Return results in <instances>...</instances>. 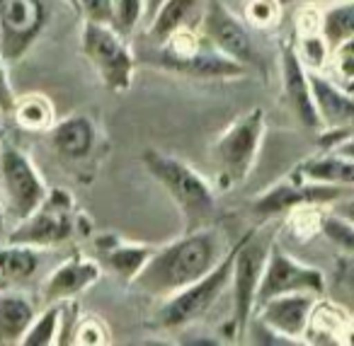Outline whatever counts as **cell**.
<instances>
[{
    "instance_id": "ffe728a7",
    "label": "cell",
    "mask_w": 354,
    "mask_h": 346,
    "mask_svg": "<svg viewBox=\"0 0 354 346\" xmlns=\"http://www.w3.org/2000/svg\"><path fill=\"white\" fill-rule=\"evenodd\" d=\"M294 175L308 182L330 186H354V157H347L337 151H323L320 155H310L294 170Z\"/></svg>"
},
{
    "instance_id": "4fadbf2b",
    "label": "cell",
    "mask_w": 354,
    "mask_h": 346,
    "mask_svg": "<svg viewBox=\"0 0 354 346\" xmlns=\"http://www.w3.org/2000/svg\"><path fill=\"white\" fill-rule=\"evenodd\" d=\"M342 196L339 186L318 184L308 182L299 175H291L289 180L277 182L274 186L265 189L255 201H252V213L260 218H272V215L286 213V211H299L313 204H330Z\"/></svg>"
},
{
    "instance_id": "d590c367",
    "label": "cell",
    "mask_w": 354,
    "mask_h": 346,
    "mask_svg": "<svg viewBox=\"0 0 354 346\" xmlns=\"http://www.w3.org/2000/svg\"><path fill=\"white\" fill-rule=\"evenodd\" d=\"M162 6V0H146V15H148V22H151V17L158 12V8Z\"/></svg>"
},
{
    "instance_id": "30bf717a",
    "label": "cell",
    "mask_w": 354,
    "mask_h": 346,
    "mask_svg": "<svg viewBox=\"0 0 354 346\" xmlns=\"http://www.w3.org/2000/svg\"><path fill=\"white\" fill-rule=\"evenodd\" d=\"M325 291H328V278H325V273L320 269L294 259L277 242L270 244L265 271H262V281L260 288H257L255 307L270 300V298L284 296V293H315V296H323Z\"/></svg>"
},
{
    "instance_id": "f546056e",
    "label": "cell",
    "mask_w": 354,
    "mask_h": 346,
    "mask_svg": "<svg viewBox=\"0 0 354 346\" xmlns=\"http://www.w3.org/2000/svg\"><path fill=\"white\" fill-rule=\"evenodd\" d=\"M73 8L83 15L85 22H97V25L112 27L114 0H75Z\"/></svg>"
},
{
    "instance_id": "8d00e7d4",
    "label": "cell",
    "mask_w": 354,
    "mask_h": 346,
    "mask_svg": "<svg viewBox=\"0 0 354 346\" xmlns=\"http://www.w3.org/2000/svg\"><path fill=\"white\" fill-rule=\"evenodd\" d=\"M6 223H8V218H6V206H3V201H0V235L6 233Z\"/></svg>"
},
{
    "instance_id": "7402d4cb",
    "label": "cell",
    "mask_w": 354,
    "mask_h": 346,
    "mask_svg": "<svg viewBox=\"0 0 354 346\" xmlns=\"http://www.w3.org/2000/svg\"><path fill=\"white\" fill-rule=\"evenodd\" d=\"M204 3L207 0H162V6L148 22V37L156 44L167 41L175 32L192 22V17L197 15L199 8H204Z\"/></svg>"
},
{
    "instance_id": "44dd1931",
    "label": "cell",
    "mask_w": 354,
    "mask_h": 346,
    "mask_svg": "<svg viewBox=\"0 0 354 346\" xmlns=\"http://www.w3.org/2000/svg\"><path fill=\"white\" fill-rule=\"evenodd\" d=\"M95 244L102 254V262L127 283L133 281V276L146 267L151 254L156 252L153 244H131L124 242L122 238H97Z\"/></svg>"
},
{
    "instance_id": "e575fe53",
    "label": "cell",
    "mask_w": 354,
    "mask_h": 346,
    "mask_svg": "<svg viewBox=\"0 0 354 346\" xmlns=\"http://www.w3.org/2000/svg\"><path fill=\"white\" fill-rule=\"evenodd\" d=\"M333 151H337V153H342V155H347V157H354V131L349 133L347 138H344L339 146H335Z\"/></svg>"
},
{
    "instance_id": "4dcf8cb0",
    "label": "cell",
    "mask_w": 354,
    "mask_h": 346,
    "mask_svg": "<svg viewBox=\"0 0 354 346\" xmlns=\"http://www.w3.org/2000/svg\"><path fill=\"white\" fill-rule=\"evenodd\" d=\"M335 288L354 307V254H342L335 269Z\"/></svg>"
},
{
    "instance_id": "74e56055",
    "label": "cell",
    "mask_w": 354,
    "mask_h": 346,
    "mask_svg": "<svg viewBox=\"0 0 354 346\" xmlns=\"http://www.w3.org/2000/svg\"><path fill=\"white\" fill-rule=\"evenodd\" d=\"M0 288H6V283H3V281H0Z\"/></svg>"
},
{
    "instance_id": "ac0fdd59",
    "label": "cell",
    "mask_w": 354,
    "mask_h": 346,
    "mask_svg": "<svg viewBox=\"0 0 354 346\" xmlns=\"http://www.w3.org/2000/svg\"><path fill=\"white\" fill-rule=\"evenodd\" d=\"M95 124L83 114H71V117L54 122L49 128V143L54 153L64 160H83L95 148Z\"/></svg>"
},
{
    "instance_id": "d6986e66",
    "label": "cell",
    "mask_w": 354,
    "mask_h": 346,
    "mask_svg": "<svg viewBox=\"0 0 354 346\" xmlns=\"http://www.w3.org/2000/svg\"><path fill=\"white\" fill-rule=\"evenodd\" d=\"M37 317L30 296L12 288H0V346L22 344V336Z\"/></svg>"
},
{
    "instance_id": "9a60e30c",
    "label": "cell",
    "mask_w": 354,
    "mask_h": 346,
    "mask_svg": "<svg viewBox=\"0 0 354 346\" xmlns=\"http://www.w3.org/2000/svg\"><path fill=\"white\" fill-rule=\"evenodd\" d=\"M279 68H281V85H284V99L289 104L291 114L304 128H318L320 117L315 109L313 90L306 64L301 61V54L296 46L284 41L279 49Z\"/></svg>"
},
{
    "instance_id": "7c38bea8",
    "label": "cell",
    "mask_w": 354,
    "mask_h": 346,
    "mask_svg": "<svg viewBox=\"0 0 354 346\" xmlns=\"http://www.w3.org/2000/svg\"><path fill=\"white\" fill-rule=\"evenodd\" d=\"M49 20L44 0H0V56L20 61L41 37Z\"/></svg>"
},
{
    "instance_id": "5b68a950",
    "label": "cell",
    "mask_w": 354,
    "mask_h": 346,
    "mask_svg": "<svg viewBox=\"0 0 354 346\" xmlns=\"http://www.w3.org/2000/svg\"><path fill=\"white\" fill-rule=\"evenodd\" d=\"M274 242L272 235L262 230H250L236 242V262H233V327L236 336H245L252 317H255L257 288L265 271L267 252Z\"/></svg>"
},
{
    "instance_id": "d6a6232c",
    "label": "cell",
    "mask_w": 354,
    "mask_h": 346,
    "mask_svg": "<svg viewBox=\"0 0 354 346\" xmlns=\"http://www.w3.org/2000/svg\"><path fill=\"white\" fill-rule=\"evenodd\" d=\"M78 344H104L102 336H107V331H102V325L97 320H85L78 325Z\"/></svg>"
},
{
    "instance_id": "8fae6325",
    "label": "cell",
    "mask_w": 354,
    "mask_h": 346,
    "mask_svg": "<svg viewBox=\"0 0 354 346\" xmlns=\"http://www.w3.org/2000/svg\"><path fill=\"white\" fill-rule=\"evenodd\" d=\"M156 64L165 70H172V73H183L187 78L202 80H231L245 75L248 70L245 66L228 59L226 54H221L214 46L204 49L197 41H192L189 46H183L175 37L162 41V49L158 51Z\"/></svg>"
},
{
    "instance_id": "1f68e13d",
    "label": "cell",
    "mask_w": 354,
    "mask_h": 346,
    "mask_svg": "<svg viewBox=\"0 0 354 346\" xmlns=\"http://www.w3.org/2000/svg\"><path fill=\"white\" fill-rule=\"evenodd\" d=\"M17 104V95L10 85V78H8V64L0 56V114H12Z\"/></svg>"
},
{
    "instance_id": "ba28073f",
    "label": "cell",
    "mask_w": 354,
    "mask_h": 346,
    "mask_svg": "<svg viewBox=\"0 0 354 346\" xmlns=\"http://www.w3.org/2000/svg\"><path fill=\"white\" fill-rule=\"evenodd\" d=\"M75 230L73 196L66 189H49L46 199L6 235L8 242L30 247H54L71 240Z\"/></svg>"
},
{
    "instance_id": "e0dca14e",
    "label": "cell",
    "mask_w": 354,
    "mask_h": 346,
    "mask_svg": "<svg viewBox=\"0 0 354 346\" xmlns=\"http://www.w3.org/2000/svg\"><path fill=\"white\" fill-rule=\"evenodd\" d=\"M315 109H318L320 126L325 128H354V93L339 83L323 78L320 73H310Z\"/></svg>"
},
{
    "instance_id": "5bb4252c",
    "label": "cell",
    "mask_w": 354,
    "mask_h": 346,
    "mask_svg": "<svg viewBox=\"0 0 354 346\" xmlns=\"http://www.w3.org/2000/svg\"><path fill=\"white\" fill-rule=\"evenodd\" d=\"M318 298L320 296L315 293H284V296L270 298L255 307L257 322L294 341L296 336H304L308 331L310 315L318 307Z\"/></svg>"
},
{
    "instance_id": "277c9868",
    "label": "cell",
    "mask_w": 354,
    "mask_h": 346,
    "mask_svg": "<svg viewBox=\"0 0 354 346\" xmlns=\"http://www.w3.org/2000/svg\"><path fill=\"white\" fill-rule=\"evenodd\" d=\"M265 138V109L255 107L238 117L214 143V160L218 167L221 189L241 186L250 177Z\"/></svg>"
},
{
    "instance_id": "836d02e7",
    "label": "cell",
    "mask_w": 354,
    "mask_h": 346,
    "mask_svg": "<svg viewBox=\"0 0 354 346\" xmlns=\"http://www.w3.org/2000/svg\"><path fill=\"white\" fill-rule=\"evenodd\" d=\"M333 213L339 215V218H344V220H349V223L354 225V196H352V199H347V201H339V199L335 201Z\"/></svg>"
},
{
    "instance_id": "f35d334b",
    "label": "cell",
    "mask_w": 354,
    "mask_h": 346,
    "mask_svg": "<svg viewBox=\"0 0 354 346\" xmlns=\"http://www.w3.org/2000/svg\"><path fill=\"white\" fill-rule=\"evenodd\" d=\"M68 3H71V6H75V0H68Z\"/></svg>"
},
{
    "instance_id": "4316f807",
    "label": "cell",
    "mask_w": 354,
    "mask_h": 346,
    "mask_svg": "<svg viewBox=\"0 0 354 346\" xmlns=\"http://www.w3.org/2000/svg\"><path fill=\"white\" fill-rule=\"evenodd\" d=\"M320 233L335 244V247L342 249V254H354V225L349 220L339 218L335 213L323 215L320 220Z\"/></svg>"
},
{
    "instance_id": "8992f818",
    "label": "cell",
    "mask_w": 354,
    "mask_h": 346,
    "mask_svg": "<svg viewBox=\"0 0 354 346\" xmlns=\"http://www.w3.org/2000/svg\"><path fill=\"white\" fill-rule=\"evenodd\" d=\"M80 51L90 61V66L95 68V73L100 75V80L109 93H127L131 88L136 59L129 49L127 37L114 32L109 25L83 22Z\"/></svg>"
},
{
    "instance_id": "2e32d148",
    "label": "cell",
    "mask_w": 354,
    "mask_h": 346,
    "mask_svg": "<svg viewBox=\"0 0 354 346\" xmlns=\"http://www.w3.org/2000/svg\"><path fill=\"white\" fill-rule=\"evenodd\" d=\"M100 264L95 259L88 257H71L68 262H64L61 267H56L54 271L46 276L44 286H41V300L49 302H64L73 300L75 296H80L83 291H88L90 286L100 281Z\"/></svg>"
},
{
    "instance_id": "cb8c5ba5",
    "label": "cell",
    "mask_w": 354,
    "mask_h": 346,
    "mask_svg": "<svg viewBox=\"0 0 354 346\" xmlns=\"http://www.w3.org/2000/svg\"><path fill=\"white\" fill-rule=\"evenodd\" d=\"M39 269V254L37 247L30 244L8 242L0 247V281L3 283H20L32 278Z\"/></svg>"
},
{
    "instance_id": "52a82bcc",
    "label": "cell",
    "mask_w": 354,
    "mask_h": 346,
    "mask_svg": "<svg viewBox=\"0 0 354 346\" xmlns=\"http://www.w3.org/2000/svg\"><path fill=\"white\" fill-rule=\"evenodd\" d=\"M0 182H3V196H6L3 199L6 218L12 225L25 220L49 194L44 177L37 172L27 153L10 143L0 146Z\"/></svg>"
},
{
    "instance_id": "83f0119b",
    "label": "cell",
    "mask_w": 354,
    "mask_h": 346,
    "mask_svg": "<svg viewBox=\"0 0 354 346\" xmlns=\"http://www.w3.org/2000/svg\"><path fill=\"white\" fill-rule=\"evenodd\" d=\"M143 15H146V0H114L112 30L129 37Z\"/></svg>"
},
{
    "instance_id": "3957f363",
    "label": "cell",
    "mask_w": 354,
    "mask_h": 346,
    "mask_svg": "<svg viewBox=\"0 0 354 346\" xmlns=\"http://www.w3.org/2000/svg\"><path fill=\"white\" fill-rule=\"evenodd\" d=\"M233 262H236V244L226 252V257L199 281L185 286L183 291L172 293L170 298L160 300V305L156 307L148 327L156 331H167V329H180V327L192 325L194 320L204 315L218 298L223 296L233 278Z\"/></svg>"
},
{
    "instance_id": "603a6c76",
    "label": "cell",
    "mask_w": 354,
    "mask_h": 346,
    "mask_svg": "<svg viewBox=\"0 0 354 346\" xmlns=\"http://www.w3.org/2000/svg\"><path fill=\"white\" fill-rule=\"evenodd\" d=\"M320 32L328 49L337 51L354 41V0H335V6L323 15Z\"/></svg>"
},
{
    "instance_id": "f1b7e54d",
    "label": "cell",
    "mask_w": 354,
    "mask_h": 346,
    "mask_svg": "<svg viewBox=\"0 0 354 346\" xmlns=\"http://www.w3.org/2000/svg\"><path fill=\"white\" fill-rule=\"evenodd\" d=\"M248 20L257 30H267L279 20V3L277 0H248Z\"/></svg>"
},
{
    "instance_id": "484cf974",
    "label": "cell",
    "mask_w": 354,
    "mask_h": 346,
    "mask_svg": "<svg viewBox=\"0 0 354 346\" xmlns=\"http://www.w3.org/2000/svg\"><path fill=\"white\" fill-rule=\"evenodd\" d=\"M61 334V302H49L44 312L32 320L30 329L22 336V346H51Z\"/></svg>"
},
{
    "instance_id": "d4e9b609",
    "label": "cell",
    "mask_w": 354,
    "mask_h": 346,
    "mask_svg": "<svg viewBox=\"0 0 354 346\" xmlns=\"http://www.w3.org/2000/svg\"><path fill=\"white\" fill-rule=\"evenodd\" d=\"M12 117L27 131H46L54 126V107L41 95H25L17 97V104L12 109Z\"/></svg>"
},
{
    "instance_id": "7a4b0ae2",
    "label": "cell",
    "mask_w": 354,
    "mask_h": 346,
    "mask_svg": "<svg viewBox=\"0 0 354 346\" xmlns=\"http://www.w3.org/2000/svg\"><path fill=\"white\" fill-rule=\"evenodd\" d=\"M148 175L167 191L172 204L180 209L187 230L207 228L216 215V196L214 189L197 170L175 155L160 151H146L141 157Z\"/></svg>"
},
{
    "instance_id": "6da1fadb",
    "label": "cell",
    "mask_w": 354,
    "mask_h": 346,
    "mask_svg": "<svg viewBox=\"0 0 354 346\" xmlns=\"http://www.w3.org/2000/svg\"><path fill=\"white\" fill-rule=\"evenodd\" d=\"M228 249L231 247L223 240L221 230L212 225L187 230L175 242L156 247L146 267L133 276L129 286L138 296L165 300L172 293L183 291L185 286L207 276L226 257Z\"/></svg>"
},
{
    "instance_id": "9c48e42d",
    "label": "cell",
    "mask_w": 354,
    "mask_h": 346,
    "mask_svg": "<svg viewBox=\"0 0 354 346\" xmlns=\"http://www.w3.org/2000/svg\"><path fill=\"white\" fill-rule=\"evenodd\" d=\"M202 32L207 41L226 54L228 59L238 61L245 68H260L265 70L260 51L252 39V32L241 17H236L223 0H207L202 15Z\"/></svg>"
}]
</instances>
